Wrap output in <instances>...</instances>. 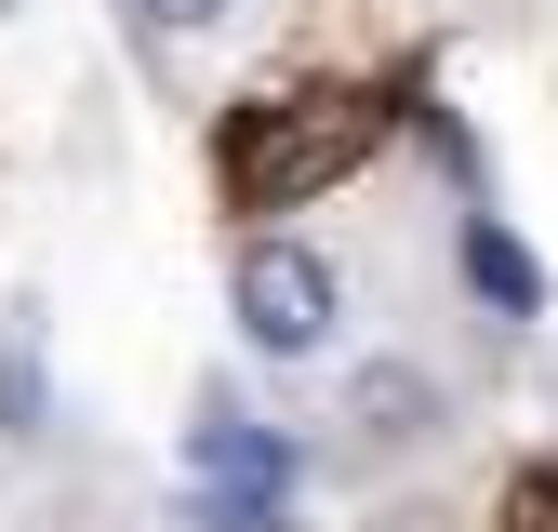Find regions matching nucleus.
Masks as SVG:
<instances>
[{
	"mask_svg": "<svg viewBox=\"0 0 558 532\" xmlns=\"http://www.w3.org/2000/svg\"><path fill=\"white\" fill-rule=\"evenodd\" d=\"M506 532H558V466H519L506 480Z\"/></svg>",
	"mask_w": 558,
	"mask_h": 532,
	"instance_id": "1a4fd4ad",
	"label": "nucleus"
},
{
	"mask_svg": "<svg viewBox=\"0 0 558 532\" xmlns=\"http://www.w3.org/2000/svg\"><path fill=\"white\" fill-rule=\"evenodd\" d=\"M40 306H14V332H0V439H27L40 426Z\"/></svg>",
	"mask_w": 558,
	"mask_h": 532,
	"instance_id": "423d86ee",
	"label": "nucleus"
},
{
	"mask_svg": "<svg viewBox=\"0 0 558 532\" xmlns=\"http://www.w3.org/2000/svg\"><path fill=\"white\" fill-rule=\"evenodd\" d=\"M360 107L345 94H306V107H253L240 133H227V186L253 200V214H279V200H306V186H332L345 160H360Z\"/></svg>",
	"mask_w": 558,
	"mask_h": 532,
	"instance_id": "f03ea898",
	"label": "nucleus"
},
{
	"mask_svg": "<svg viewBox=\"0 0 558 532\" xmlns=\"http://www.w3.org/2000/svg\"><path fill=\"white\" fill-rule=\"evenodd\" d=\"M186 480H199V493H293V439H266L240 399H199V426H186Z\"/></svg>",
	"mask_w": 558,
	"mask_h": 532,
	"instance_id": "7ed1b4c3",
	"label": "nucleus"
},
{
	"mask_svg": "<svg viewBox=\"0 0 558 532\" xmlns=\"http://www.w3.org/2000/svg\"><path fill=\"white\" fill-rule=\"evenodd\" d=\"M465 280L493 293L506 319H532V306H545V280H532V253L506 240V214H465Z\"/></svg>",
	"mask_w": 558,
	"mask_h": 532,
	"instance_id": "39448f33",
	"label": "nucleus"
},
{
	"mask_svg": "<svg viewBox=\"0 0 558 532\" xmlns=\"http://www.w3.org/2000/svg\"><path fill=\"white\" fill-rule=\"evenodd\" d=\"M199 532H293V493H199Z\"/></svg>",
	"mask_w": 558,
	"mask_h": 532,
	"instance_id": "6e6552de",
	"label": "nucleus"
},
{
	"mask_svg": "<svg viewBox=\"0 0 558 532\" xmlns=\"http://www.w3.org/2000/svg\"><path fill=\"white\" fill-rule=\"evenodd\" d=\"M120 14L147 27V40H214V27L240 14V0H120Z\"/></svg>",
	"mask_w": 558,
	"mask_h": 532,
	"instance_id": "0eeeda50",
	"label": "nucleus"
},
{
	"mask_svg": "<svg viewBox=\"0 0 558 532\" xmlns=\"http://www.w3.org/2000/svg\"><path fill=\"white\" fill-rule=\"evenodd\" d=\"M345 439H360V452L439 439V373L426 360H360V373H345Z\"/></svg>",
	"mask_w": 558,
	"mask_h": 532,
	"instance_id": "20e7f679",
	"label": "nucleus"
},
{
	"mask_svg": "<svg viewBox=\"0 0 558 532\" xmlns=\"http://www.w3.org/2000/svg\"><path fill=\"white\" fill-rule=\"evenodd\" d=\"M227 319H240L253 360H319L332 319H345V280H332V253H306V240L266 227V240L227 253Z\"/></svg>",
	"mask_w": 558,
	"mask_h": 532,
	"instance_id": "f257e3e1",
	"label": "nucleus"
},
{
	"mask_svg": "<svg viewBox=\"0 0 558 532\" xmlns=\"http://www.w3.org/2000/svg\"><path fill=\"white\" fill-rule=\"evenodd\" d=\"M0 14H14V0H0Z\"/></svg>",
	"mask_w": 558,
	"mask_h": 532,
	"instance_id": "9d476101",
	"label": "nucleus"
}]
</instances>
